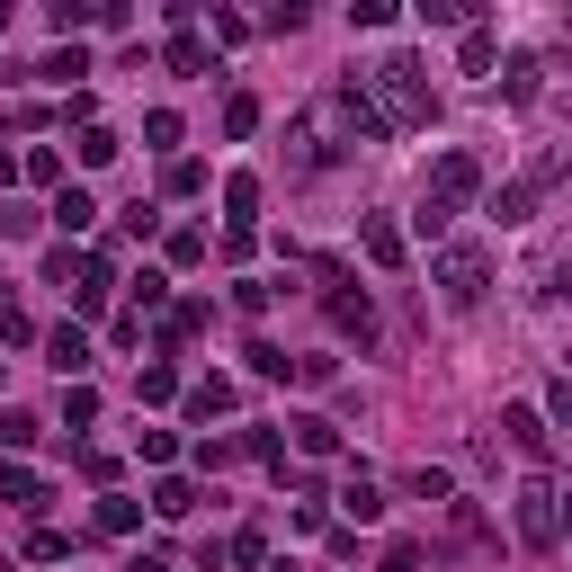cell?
I'll return each mask as SVG.
<instances>
[{"instance_id": "obj_1", "label": "cell", "mask_w": 572, "mask_h": 572, "mask_svg": "<svg viewBox=\"0 0 572 572\" xmlns=\"http://www.w3.org/2000/svg\"><path fill=\"white\" fill-rule=\"evenodd\" d=\"M367 81V99H376V117L394 125V134H420L429 117H439V90H429V72L411 63V54H385L376 72H358Z\"/></svg>"}, {"instance_id": "obj_2", "label": "cell", "mask_w": 572, "mask_h": 572, "mask_svg": "<svg viewBox=\"0 0 572 572\" xmlns=\"http://www.w3.org/2000/svg\"><path fill=\"white\" fill-rule=\"evenodd\" d=\"M474 197H483V162H474V153H439V162H429V188H420V215H411V224H420V233H448Z\"/></svg>"}, {"instance_id": "obj_3", "label": "cell", "mask_w": 572, "mask_h": 572, "mask_svg": "<svg viewBox=\"0 0 572 572\" xmlns=\"http://www.w3.org/2000/svg\"><path fill=\"white\" fill-rule=\"evenodd\" d=\"M563 170H572V143H554V153H537V162H528V170H519L510 188L492 197V215H501V224H528V215H537V197H546V188H554Z\"/></svg>"}, {"instance_id": "obj_4", "label": "cell", "mask_w": 572, "mask_h": 572, "mask_svg": "<svg viewBox=\"0 0 572 572\" xmlns=\"http://www.w3.org/2000/svg\"><path fill=\"white\" fill-rule=\"evenodd\" d=\"M483 286H492V251H483V242H448V251H439V296H448L457 314H474Z\"/></svg>"}, {"instance_id": "obj_5", "label": "cell", "mask_w": 572, "mask_h": 572, "mask_svg": "<svg viewBox=\"0 0 572 572\" xmlns=\"http://www.w3.org/2000/svg\"><path fill=\"white\" fill-rule=\"evenodd\" d=\"M510 528H519V546H563V510H554V483L546 474H528L519 492H510Z\"/></svg>"}, {"instance_id": "obj_6", "label": "cell", "mask_w": 572, "mask_h": 572, "mask_svg": "<svg viewBox=\"0 0 572 572\" xmlns=\"http://www.w3.org/2000/svg\"><path fill=\"white\" fill-rule=\"evenodd\" d=\"M322 286H331V331H349L358 349H367V340H376V305H367V296H349L340 268H322Z\"/></svg>"}, {"instance_id": "obj_7", "label": "cell", "mask_w": 572, "mask_h": 572, "mask_svg": "<svg viewBox=\"0 0 572 572\" xmlns=\"http://www.w3.org/2000/svg\"><path fill=\"white\" fill-rule=\"evenodd\" d=\"M501 429H510V448H519L528 465H546V457H554V429H546V411H537V403H510V411H501Z\"/></svg>"}, {"instance_id": "obj_8", "label": "cell", "mask_w": 572, "mask_h": 572, "mask_svg": "<svg viewBox=\"0 0 572 572\" xmlns=\"http://www.w3.org/2000/svg\"><path fill=\"white\" fill-rule=\"evenodd\" d=\"M358 251H367L376 268H403V260H411L403 233H394V215H358Z\"/></svg>"}, {"instance_id": "obj_9", "label": "cell", "mask_w": 572, "mask_h": 572, "mask_svg": "<svg viewBox=\"0 0 572 572\" xmlns=\"http://www.w3.org/2000/svg\"><path fill=\"white\" fill-rule=\"evenodd\" d=\"M170 72H179V81H206V72H215V45L179 28V36H170Z\"/></svg>"}, {"instance_id": "obj_10", "label": "cell", "mask_w": 572, "mask_h": 572, "mask_svg": "<svg viewBox=\"0 0 572 572\" xmlns=\"http://www.w3.org/2000/svg\"><path fill=\"white\" fill-rule=\"evenodd\" d=\"M286 429H296V448H305V457H340V420L305 411V420H286Z\"/></svg>"}, {"instance_id": "obj_11", "label": "cell", "mask_w": 572, "mask_h": 572, "mask_svg": "<svg viewBox=\"0 0 572 572\" xmlns=\"http://www.w3.org/2000/svg\"><path fill=\"white\" fill-rule=\"evenodd\" d=\"M54 224H63V233H90V224H99V197H90V188H63V197H54Z\"/></svg>"}, {"instance_id": "obj_12", "label": "cell", "mask_w": 572, "mask_h": 572, "mask_svg": "<svg viewBox=\"0 0 572 572\" xmlns=\"http://www.w3.org/2000/svg\"><path fill=\"white\" fill-rule=\"evenodd\" d=\"M45 349H54V367H63V376H81V367H90V331H81V322H63Z\"/></svg>"}, {"instance_id": "obj_13", "label": "cell", "mask_w": 572, "mask_h": 572, "mask_svg": "<svg viewBox=\"0 0 572 572\" xmlns=\"http://www.w3.org/2000/svg\"><path fill=\"white\" fill-rule=\"evenodd\" d=\"M0 501H10V510H45V483L28 465H0Z\"/></svg>"}, {"instance_id": "obj_14", "label": "cell", "mask_w": 572, "mask_h": 572, "mask_svg": "<svg viewBox=\"0 0 572 572\" xmlns=\"http://www.w3.org/2000/svg\"><path fill=\"white\" fill-rule=\"evenodd\" d=\"M340 510H349V519H385V492H376L367 474H349V483H340Z\"/></svg>"}, {"instance_id": "obj_15", "label": "cell", "mask_w": 572, "mask_h": 572, "mask_svg": "<svg viewBox=\"0 0 572 572\" xmlns=\"http://www.w3.org/2000/svg\"><path fill=\"white\" fill-rule=\"evenodd\" d=\"M224 206H233V233H251V215H260V179L233 170V179H224Z\"/></svg>"}, {"instance_id": "obj_16", "label": "cell", "mask_w": 572, "mask_h": 572, "mask_svg": "<svg viewBox=\"0 0 572 572\" xmlns=\"http://www.w3.org/2000/svg\"><path fill=\"white\" fill-rule=\"evenodd\" d=\"M215 411H233V385H224V376H206V385H188V420H215Z\"/></svg>"}, {"instance_id": "obj_17", "label": "cell", "mask_w": 572, "mask_h": 572, "mask_svg": "<svg viewBox=\"0 0 572 572\" xmlns=\"http://www.w3.org/2000/svg\"><path fill=\"white\" fill-rule=\"evenodd\" d=\"M153 510H162V519H188V510H197V483H179V474L153 483Z\"/></svg>"}, {"instance_id": "obj_18", "label": "cell", "mask_w": 572, "mask_h": 572, "mask_svg": "<svg viewBox=\"0 0 572 572\" xmlns=\"http://www.w3.org/2000/svg\"><path fill=\"white\" fill-rule=\"evenodd\" d=\"M134 519H143V510H134L125 492H108V501H99V537H134Z\"/></svg>"}, {"instance_id": "obj_19", "label": "cell", "mask_w": 572, "mask_h": 572, "mask_svg": "<svg viewBox=\"0 0 572 572\" xmlns=\"http://www.w3.org/2000/svg\"><path fill=\"white\" fill-rule=\"evenodd\" d=\"M99 420V394L90 385H63V429H90Z\"/></svg>"}, {"instance_id": "obj_20", "label": "cell", "mask_w": 572, "mask_h": 572, "mask_svg": "<svg viewBox=\"0 0 572 572\" xmlns=\"http://www.w3.org/2000/svg\"><path fill=\"white\" fill-rule=\"evenodd\" d=\"M537 81H546V63H537V54H510V99H519V108L537 99Z\"/></svg>"}, {"instance_id": "obj_21", "label": "cell", "mask_w": 572, "mask_h": 572, "mask_svg": "<svg viewBox=\"0 0 572 572\" xmlns=\"http://www.w3.org/2000/svg\"><path fill=\"white\" fill-rule=\"evenodd\" d=\"M19 170H28V179H36V188H63V153H54V143H36V153H28V162H19Z\"/></svg>"}, {"instance_id": "obj_22", "label": "cell", "mask_w": 572, "mask_h": 572, "mask_svg": "<svg viewBox=\"0 0 572 572\" xmlns=\"http://www.w3.org/2000/svg\"><path fill=\"white\" fill-rule=\"evenodd\" d=\"M81 162H90V170L117 162V134H108V125H81Z\"/></svg>"}, {"instance_id": "obj_23", "label": "cell", "mask_w": 572, "mask_h": 572, "mask_svg": "<svg viewBox=\"0 0 572 572\" xmlns=\"http://www.w3.org/2000/svg\"><path fill=\"white\" fill-rule=\"evenodd\" d=\"M170 394H179L170 367H143V376H134V403H170Z\"/></svg>"}, {"instance_id": "obj_24", "label": "cell", "mask_w": 572, "mask_h": 572, "mask_svg": "<svg viewBox=\"0 0 572 572\" xmlns=\"http://www.w3.org/2000/svg\"><path fill=\"white\" fill-rule=\"evenodd\" d=\"M420 19H429V28H474L465 0H420Z\"/></svg>"}, {"instance_id": "obj_25", "label": "cell", "mask_w": 572, "mask_h": 572, "mask_svg": "<svg viewBox=\"0 0 572 572\" xmlns=\"http://www.w3.org/2000/svg\"><path fill=\"white\" fill-rule=\"evenodd\" d=\"M36 72H45V81H81V72H90V54H81V45H72V54H45Z\"/></svg>"}, {"instance_id": "obj_26", "label": "cell", "mask_w": 572, "mask_h": 572, "mask_svg": "<svg viewBox=\"0 0 572 572\" xmlns=\"http://www.w3.org/2000/svg\"><path fill=\"white\" fill-rule=\"evenodd\" d=\"M457 63H465V72H492V28H483V19L465 28V54H457Z\"/></svg>"}, {"instance_id": "obj_27", "label": "cell", "mask_w": 572, "mask_h": 572, "mask_svg": "<svg viewBox=\"0 0 572 572\" xmlns=\"http://www.w3.org/2000/svg\"><path fill=\"white\" fill-rule=\"evenodd\" d=\"M286 367H296V358H286L277 340H251V376H286Z\"/></svg>"}, {"instance_id": "obj_28", "label": "cell", "mask_w": 572, "mask_h": 572, "mask_svg": "<svg viewBox=\"0 0 572 572\" xmlns=\"http://www.w3.org/2000/svg\"><path fill=\"white\" fill-rule=\"evenodd\" d=\"M224 134H233V143L260 134V99H233V108H224Z\"/></svg>"}, {"instance_id": "obj_29", "label": "cell", "mask_w": 572, "mask_h": 572, "mask_svg": "<svg viewBox=\"0 0 572 572\" xmlns=\"http://www.w3.org/2000/svg\"><path fill=\"white\" fill-rule=\"evenodd\" d=\"M162 188H170V197H197V188H206V170H197V162H170V170H162Z\"/></svg>"}, {"instance_id": "obj_30", "label": "cell", "mask_w": 572, "mask_h": 572, "mask_svg": "<svg viewBox=\"0 0 572 572\" xmlns=\"http://www.w3.org/2000/svg\"><path fill=\"white\" fill-rule=\"evenodd\" d=\"M28 554H36V563H63V554H72V537H63V528H36V537H28Z\"/></svg>"}, {"instance_id": "obj_31", "label": "cell", "mask_w": 572, "mask_h": 572, "mask_svg": "<svg viewBox=\"0 0 572 572\" xmlns=\"http://www.w3.org/2000/svg\"><path fill=\"white\" fill-rule=\"evenodd\" d=\"M134 448H143V465H170V457H179V439H170V429H143Z\"/></svg>"}, {"instance_id": "obj_32", "label": "cell", "mask_w": 572, "mask_h": 572, "mask_svg": "<svg viewBox=\"0 0 572 572\" xmlns=\"http://www.w3.org/2000/svg\"><path fill=\"white\" fill-rule=\"evenodd\" d=\"M411 492H420V501H457V483H448L439 465H420V474H411Z\"/></svg>"}, {"instance_id": "obj_33", "label": "cell", "mask_w": 572, "mask_h": 572, "mask_svg": "<svg viewBox=\"0 0 572 572\" xmlns=\"http://www.w3.org/2000/svg\"><path fill=\"white\" fill-rule=\"evenodd\" d=\"M224 554H233V563H268V537H260V528H242V537H233Z\"/></svg>"}, {"instance_id": "obj_34", "label": "cell", "mask_w": 572, "mask_h": 572, "mask_svg": "<svg viewBox=\"0 0 572 572\" xmlns=\"http://www.w3.org/2000/svg\"><path fill=\"white\" fill-rule=\"evenodd\" d=\"M28 331H36V322H28V314H19V305H0V349H19V340H28Z\"/></svg>"}, {"instance_id": "obj_35", "label": "cell", "mask_w": 572, "mask_h": 572, "mask_svg": "<svg viewBox=\"0 0 572 572\" xmlns=\"http://www.w3.org/2000/svg\"><path fill=\"white\" fill-rule=\"evenodd\" d=\"M385 572H420V546H385Z\"/></svg>"}, {"instance_id": "obj_36", "label": "cell", "mask_w": 572, "mask_h": 572, "mask_svg": "<svg viewBox=\"0 0 572 572\" xmlns=\"http://www.w3.org/2000/svg\"><path fill=\"white\" fill-rule=\"evenodd\" d=\"M546 286H554V296H572V260H554V268H546Z\"/></svg>"}, {"instance_id": "obj_37", "label": "cell", "mask_w": 572, "mask_h": 572, "mask_svg": "<svg viewBox=\"0 0 572 572\" xmlns=\"http://www.w3.org/2000/svg\"><path fill=\"white\" fill-rule=\"evenodd\" d=\"M554 420H563V429H572V376H563V385H554Z\"/></svg>"}, {"instance_id": "obj_38", "label": "cell", "mask_w": 572, "mask_h": 572, "mask_svg": "<svg viewBox=\"0 0 572 572\" xmlns=\"http://www.w3.org/2000/svg\"><path fill=\"white\" fill-rule=\"evenodd\" d=\"M125 572H170V563H162V554H134V563H125Z\"/></svg>"}, {"instance_id": "obj_39", "label": "cell", "mask_w": 572, "mask_h": 572, "mask_svg": "<svg viewBox=\"0 0 572 572\" xmlns=\"http://www.w3.org/2000/svg\"><path fill=\"white\" fill-rule=\"evenodd\" d=\"M10 179H19V162H10V153H0V197H10Z\"/></svg>"}, {"instance_id": "obj_40", "label": "cell", "mask_w": 572, "mask_h": 572, "mask_svg": "<svg viewBox=\"0 0 572 572\" xmlns=\"http://www.w3.org/2000/svg\"><path fill=\"white\" fill-rule=\"evenodd\" d=\"M554 510H563V537H572V492H554Z\"/></svg>"}]
</instances>
